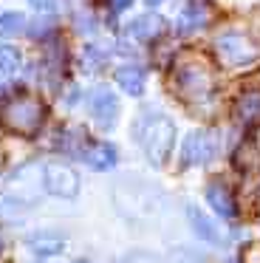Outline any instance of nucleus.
I'll return each mask as SVG.
<instances>
[{
	"label": "nucleus",
	"mask_w": 260,
	"mask_h": 263,
	"mask_svg": "<svg viewBox=\"0 0 260 263\" xmlns=\"http://www.w3.org/2000/svg\"><path fill=\"white\" fill-rule=\"evenodd\" d=\"M209 20V12L203 3H198V0H190L184 6V12L178 14V34H195L198 29H203Z\"/></svg>",
	"instance_id": "nucleus-9"
},
{
	"label": "nucleus",
	"mask_w": 260,
	"mask_h": 263,
	"mask_svg": "<svg viewBox=\"0 0 260 263\" xmlns=\"http://www.w3.org/2000/svg\"><path fill=\"white\" fill-rule=\"evenodd\" d=\"M77 263H88V260H77Z\"/></svg>",
	"instance_id": "nucleus-25"
},
{
	"label": "nucleus",
	"mask_w": 260,
	"mask_h": 263,
	"mask_svg": "<svg viewBox=\"0 0 260 263\" xmlns=\"http://www.w3.org/2000/svg\"><path fill=\"white\" fill-rule=\"evenodd\" d=\"M43 181H45V190L51 195H60V198H73L79 193V178L68 164H57V161L45 164Z\"/></svg>",
	"instance_id": "nucleus-7"
},
{
	"label": "nucleus",
	"mask_w": 260,
	"mask_h": 263,
	"mask_svg": "<svg viewBox=\"0 0 260 263\" xmlns=\"http://www.w3.org/2000/svg\"><path fill=\"white\" fill-rule=\"evenodd\" d=\"M235 114H237V119H240L243 125H254V122H260V91L257 88H254V91H243L240 97H237Z\"/></svg>",
	"instance_id": "nucleus-12"
},
{
	"label": "nucleus",
	"mask_w": 260,
	"mask_h": 263,
	"mask_svg": "<svg viewBox=\"0 0 260 263\" xmlns=\"http://www.w3.org/2000/svg\"><path fill=\"white\" fill-rule=\"evenodd\" d=\"M175 91L187 99V102H203V99L212 93V71L203 60H187V63H178L173 74Z\"/></svg>",
	"instance_id": "nucleus-3"
},
{
	"label": "nucleus",
	"mask_w": 260,
	"mask_h": 263,
	"mask_svg": "<svg viewBox=\"0 0 260 263\" xmlns=\"http://www.w3.org/2000/svg\"><path fill=\"white\" fill-rule=\"evenodd\" d=\"M45 122V105L37 97H17L0 110V125L17 136H34Z\"/></svg>",
	"instance_id": "nucleus-2"
},
{
	"label": "nucleus",
	"mask_w": 260,
	"mask_h": 263,
	"mask_svg": "<svg viewBox=\"0 0 260 263\" xmlns=\"http://www.w3.org/2000/svg\"><path fill=\"white\" fill-rule=\"evenodd\" d=\"M215 153H218V136L212 130H195L181 144V164L184 167L207 164V161L215 159Z\"/></svg>",
	"instance_id": "nucleus-5"
},
{
	"label": "nucleus",
	"mask_w": 260,
	"mask_h": 263,
	"mask_svg": "<svg viewBox=\"0 0 260 263\" xmlns=\"http://www.w3.org/2000/svg\"><path fill=\"white\" fill-rule=\"evenodd\" d=\"M136 136H139V144L144 150V156L150 159V164L161 167L167 161V156L173 153L175 125L161 114H150L136 125Z\"/></svg>",
	"instance_id": "nucleus-1"
},
{
	"label": "nucleus",
	"mask_w": 260,
	"mask_h": 263,
	"mask_svg": "<svg viewBox=\"0 0 260 263\" xmlns=\"http://www.w3.org/2000/svg\"><path fill=\"white\" fill-rule=\"evenodd\" d=\"M207 201L220 218H235L237 206H235V198H232V190L220 181H212L207 187Z\"/></svg>",
	"instance_id": "nucleus-8"
},
{
	"label": "nucleus",
	"mask_w": 260,
	"mask_h": 263,
	"mask_svg": "<svg viewBox=\"0 0 260 263\" xmlns=\"http://www.w3.org/2000/svg\"><path fill=\"white\" fill-rule=\"evenodd\" d=\"M235 164H237V167H243V170H249V167L257 164V150H254V144H252V142L240 144V150L235 153Z\"/></svg>",
	"instance_id": "nucleus-17"
},
{
	"label": "nucleus",
	"mask_w": 260,
	"mask_h": 263,
	"mask_svg": "<svg viewBox=\"0 0 260 263\" xmlns=\"http://www.w3.org/2000/svg\"><path fill=\"white\" fill-rule=\"evenodd\" d=\"M31 243H34V249L43 252V255H45V252H48V255H51V252H60V246H62L60 240H40V238H34Z\"/></svg>",
	"instance_id": "nucleus-19"
},
{
	"label": "nucleus",
	"mask_w": 260,
	"mask_h": 263,
	"mask_svg": "<svg viewBox=\"0 0 260 263\" xmlns=\"http://www.w3.org/2000/svg\"><path fill=\"white\" fill-rule=\"evenodd\" d=\"M26 29V17L20 12H3L0 14V37H14Z\"/></svg>",
	"instance_id": "nucleus-15"
},
{
	"label": "nucleus",
	"mask_w": 260,
	"mask_h": 263,
	"mask_svg": "<svg viewBox=\"0 0 260 263\" xmlns=\"http://www.w3.org/2000/svg\"><path fill=\"white\" fill-rule=\"evenodd\" d=\"M187 215H190V223H192V229H195L198 235H201L203 240H209V243H220V232L218 229H215V223L209 221L207 215H203L201 210H198V206H190V210H187Z\"/></svg>",
	"instance_id": "nucleus-14"
},
{
	"label": "nucleus",
	"mask_w": 260,
	"mask_h": 263,
	"mask_svg": "<svg viewBox=\"0 0 260 263\" xmlns=\"http://www.w3.org/2000/svg\"><path fill=\"white\" fill-rule=\"evenodd\" d=\"M48 29H51V23H37V26H31V34H43Z\"/></svg>",
	"instance_id": "nucleus-21"
},
{
	"label": "nucleus",
	"mask_w": 260,
	"mask_h": 263,
	"mask_svg": "<svg viewBox=\"0 0 260 263\" xmlns=\"http://www.w3.org/2000/svg\"><path fill=\"white\" fill-rule=\"evenodd\" d=\"M161 29H164V20L158 17V14H141V17H136L133 23L127 26V34L139 43H147V40L161 34Z\"/></svg>",
	"instance_id": "nucleus-11"
},
{
	"label": "nucleus",
	"mask_w": 260,
	"mask_h": 263,
	"mask_svg": "<svg viewBox=\"0 0 260 263\" xmlns=\"http://www.w3.org/2000/svg\"><path fill=\"white\" fill-rule=\"evenodd\" d=\"M0 252H3V235H0Z\"/></svg>",
	"instance_id": "nucleus-24"
},
{
	"label": "nucleus",
	"mask_w": 260,
	"mask_h": 263,
	"mask_svg": "<svg viewBox=\"0 0 260 263\" xmlns=\"http://www.w3.org/2000/svg\"><path fill=\"white\" fill-rule=\"evenodd\" d=\"M28 3H31V9H37L43 14H51L60 9V0H28Z\"/></svg>",
	"instance_id": "nucleus-18"
},
{
	"label": "nucleus",
	"mask_w": 260,
	"mask_h": 263,
	"mask_svg": "<svg viewBox=\"0 0 260 263\" xmlns=\"http://www.w3.org/2000/svg\"><path fill=\"white\" fill-rule=\"evenodd\" d=\"M215 51L232 68H243V65H252L257 60V46L246 34H240V31H226V34H220L215 40Z\"/></svg>",
	"instance_id": "nucleus-4"
},
{
	"label": "nucleus",
	"mask_w": 260,
	"mask_h": 263,
	"mask_svg": "<svg viewBox=\"0 0 260 263\" xmlns=\"http://www.w3.org/2000/svg\"><path fill=\"white\" fill-rule=\"evenodd\" d=\"M88 108H90V116L94 122L102 127V130H110L116 125V116H119V99L110 88L99 85L90 91V99H88Z\"/></svg>",
	"instance_id": "nucleus-6"
},
{
	"label": "nucleus",
	"mask_w": 260,
	"mask_h": 263,
	"mask_svg": "<svg viewBox=\"0 0 260 263\" xmlns=\"http://www.w3.org/2000/svg\"><path fill=\"white\" fill-rule=\"evenodd\" d=\"M243 263H260V243H252L243 255Z\"/></svg>",
	"instance_id": "nucleus-20"
},
{
	"label": "nucleus",
	"mask_w": 260,
	"mask_h": 263,
	"mask_svg": "<svg viewBox=\"0 0 260 263\" xmlns=\"http://www.w3.org/2000/svg\"><path fill=\"white\" fill-rule=\"evenodd\" d=\"M17 68H20V51L14 46H0V71L14 74Z\"/></svg>",
	"instance_id": "nucleus-16"
},
{
	"label": "nucleus",
	"mask_w": 260,
	"mask_h": 263,
	"mask_svg": "<svg viewBox=\"0 0 260 263\" xmlns=\"http://www.w3.org/2000/svg\"><path fill=\"white\" fill-rule=\"evenodd\" d=\"M130 3H133V0H113V6H116V9H127Z\"/></svg>",
	"instance_id": "nucleus-22"
},
{
	"label": "nucleus",
	"mask_w": 260,
	"mask_h": 263,
	"mask_svg": "<svg viewBox=\"0 0 260 263\" xmlns=\"http://www.w3.org/2000/svg\"><path fill=\"white\" fill-rule=\"evenodd\" d=\"M147 6H158V3H161V0H144Z\"/></svg>",
	"instance_id": "nucleus-23"
},
{
	"label": "nucleus",
	"mask_w": 260,
	"mask_h": 263,
	"mask_svg": "<svg viewBox=\"0 0 260 263\" xmlns=\"http://www.w3.org/2000/svg\"><path fill=\"white\" fill-rule=\"evenodd\" d=\"M82 159L90 170H110L116 164V147L107 142H96V144L82 150Z\"/></svg>",
	"instance_id": "nucleus-10"
},
{
	"label": "nucleus",
	"mask_w": 260,
	"mask_h": 263,
	"mask_svg": "<svg viewBox=\"0 0 260 263\" xmlns=\"http://www.w3.org/2000/svg\"><path fill=\"white\" fill-rule=\"evenodd\" d=\"M116 82H119V88H122L124 93L139 97V93L144 91V71L136 68V65H124V68L116 71Z\"/></svg>",
	"instance_id": "nucleus-13"
}]
</instances>
